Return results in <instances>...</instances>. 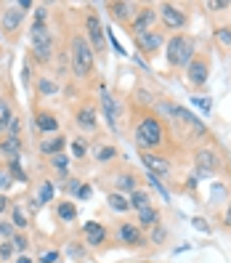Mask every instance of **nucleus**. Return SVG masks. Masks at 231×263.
Returning <instances> with one entry per match:
<instances>
[{"mask_svg":"<svg viewBox=\"0 0 231 263\" xmlns=\"http://www.w3.org/2000/svg\"><path fill=\"white\" fill-rule=\"evenodd\" d=\"M69 53H72V72H74L77 80H85V77H90V72H93V64H96V53H93V48L88 45L85 35L77 32V35L72 37Z\"/></svg>","mask_w":231,"mask_h":263,"instance_id":"1","label":"nucleus"},{"mask_svg":"<svg viewBox=\"0 0 231 263\" xmlns=\"http://www.w3.org/2000/svg\"><path fill=\"white\" fill-rule=\"evenodd\" d=\"M133 138H136V144L141 146L144 152H151V149H157L162 141H165V130H162V122L157 117H141L138 120V125L133 130Z\"/></svg>","mask_w":231,"mask_h":263,"instance_id":"2","label":"nucleus"},{"mask_svg":"<svg viewBox=\"0 0 231 263\" xmlns=\"http://www.w3.org/2000/svg\"><path fill=\"white\" fill-rule=\"evenodd\" d=\"M165 59L170 67H189L194 59V40L186 35H173L165 45Z\"/></svg>","mask_w":231,"mask_h":263,"instance_id":"3","label":"nucleus"},{"mask_svg":"<svg viewBox=\"0 0 231 263\" xmlns=\"http://www.w3.org/2000/svg\"><path fill=\"white\" fill-rule=\"evenodd\" d=\"M29 37H32V53H35V59L43 61V64H48V61L53 59V37L48 32V27H45V24H32Z\"/></svg>","mask_w":231,"mask_h":263,"instance_id":"4","label":"nucleus"},{"mask_svg":"<svg viewBox=\"0 0 231 263\" xmlns=\"http://www.w3.org/2000/svg\"><path fill=\"white\" fill-rule=\"evenodd\" d=\"M104 32H106V29H104L101 19L96 16V13H88V16H85V40H88L90 48H93V53H101L106 48Z\"/></svg>","mask_w":231,"mask_h":263,"instance_id":"5","label":"nucleus"},{"mask_svg":"<svg viewBox=\"0 0 231 263\" xmlns=\"http://www.w3.org/2000/svg\"><path fill=\"white\" fill-rule=\"evenodd\" d=\"M207 74H210V64H207V59L202 56H194L191 59V64L186 67V80L191 88H202L207 83Z\"/></svg>","mask_w":231,"mask_h":263,"instance_id":"6","label":"nucleus"},{"mask_svg":"<svg viewBox=\"0 0 231 263\" xmlns=\"http://www.w3.org/2000/svg\"><path fill=\"white\" fill-rule=\"evenodd\" d=\"M160 19H162V24L167 27V29H183L186 27V13H183L178 6H173V3H162L160 6Z\"/></svg>","mask_w":231,"mask_h":263,"instance_id":"7","label":"nucleus"},{"mask_svg":"<svg viewBox=\"0 0 231 263\" xmlns=\"http://www.w3.org/2000/svg\"><path fill=\"white\" fill-rule=\"evenodd\" d=\"M24 16H27V11H22L19 6L6 8V11H3V19H0V27H3V32H6L8 37H13V35L19 32V27H22Z\"/></svg>","mask_w":231,"mask_h":263,"instance_id":"8","label":"nucleus"},{"mask_svg":"<svg viewBox=\"0 0 231 263\" xmlns=\"http://www.w3.org/2000/svg\"><path fill=\"white\" fill-rule=\"evenodd\" d=\"M194 165H197V170L202 176H213L215 170L221 167V160H218V154H215L213 149H199L194 154Z\"/></svg>","mask_w":231,"mask_h":263,"instance_id":"9","label":"nucleus"},{"mask_svg":"<svg viewBox=\"0 0 231 263\" xmlns=\"http://www.w3.org/2000/svg\"><path fill=\"white\" fill-rule=\"evenodd\" d=\"M136 45H138V51L151 56V53H157L162 45H165V37L162 32H154V29H149V32H141V35H136Z\"/></svg>","mask_w":231,"mask_h":263,"instance_id":"10","label":"nucleus"},{"mask_svg":"<svg viewBox=\"0 0 231 263\" xmlns=\"http://www.w3.org/2000/svg\"><path fill=\"white\" fill-rule=\"evenodd\" d=\"M99 104H101V112H104V117H106V125H109L112 130H117L120 106L114 104V96H112L106 88H101V93H99Z\"/></svg>","mask_w":231,"mask_h":263,"instance_id":"11","label":"nucleus"},{"mask_svg":"<svg viewBox=\"0 0 231 263\" xmlns=\"http://www.w3.org/2000/svg\"><path fill=\"white\" fill-rule=\"evenodd\" d=\"M117 239H120V245H128V247H141V245L146 242V239H144V231L138 229L136 223H120Z\"/></svg>","mask_w":231,"mask_h":263,"instance_id":"12","label":"nucleus"},{"mask_svg":"<svg viewBox=\"0 0 231 263\" xmlns=\"http://www.w3.org/2000/svg\"><path fill=\"white\" fill-rule=\"evenodd\" d=\"M141 162L146 165V170H149L151 176H167V173H170V160L162 157V154L144 152V154H141Z\"/></svg>","mask_w":231,"mask_h":263,"instance_id":"13","label":"nucleus"},{"mask_svg":"<svg viewBox=\"0 0 231 263\" xmlns=\"http://www.w3.org/2000/svg\"><path fill=\"white\" fill-rule=\"evenodd\" d=\"M154 19H157V11H154V8H141V11H136V16H133V22H130V32H133V35L149 32V27L154 24Z\"/></svg>","mask_w":231,"mask_h":263,"instance_id":"14","label":"nucleus"},{"mask_svg":"<svg viewBox=\"0 0 231 263\" xmlns=\"http://www.w3.org/2000/svg\"><path fill=\"white\" fill-rule=\"evenodd\" d=\"M83 234H85V245H90V247H101L106 242V229L99 221L83 223Z\"/></svg>","mask_w":231,"mask_h":263,"instance_id":"15","label":"nucleus"},{"mask_svg":"<svg viewBox=\"0 0 231 263\" xmlns=\"http://www.w3.org/2000/svg\"><path fill=\"white\" fill-rule=\"evenodd\" d=\"M74 122L80 125L83 130H96V125H99V120H96V109L93 106H80L77 109V117H74Z\"/></svg>","mask_w":231,"mask_h":263,"instance_id":"16","label":"nucleus"},{"mask_svg":"<svg viewBox=\"0 0 231 263\" xmlns=\"http://www.w3.org/2000/svg\"><path fill=\"white\" fill-rule=\"evenodd\" d=\"M157 223H160V210L154 208V205L138 210V229H141V231H149V229H154Z\"/></svg>","mask_w":231,"mask_h":263,"instance_id":"17","label":"nucleus"},{"mask_svg":"<svg viewBox=\"0 0 231 263\" xmlns=\"http://www.w3.org/2000/svg\"><path fill=\"white\" fill-rule=\"evenodd\" d=\"M64 146H67V138H64V136H59V133H53L51 138L40 141V152H43V154H48V157H53V154H61V152H64Z\"/></svg>","mask_w":231,"mask_h":263,"instance_id":"18","label":"nucleus"},{"mask_svg":"<svg viewBox=\"0 0 231 263\" xmlns=\"http://www.w3.org/2000/svg\"><path fill=\"white\" fill-rule=\"evenodd\" d=\"M138 189V181H136V176L133 173H117L114 176V192H120V194H133Z\"/></svg>","mask_w":231,"mask_h":263,"instance_id":"19","label":"nucleus"},{"mask_svg":"<svg viewBox=\"0 0 231 263\" xmlns=\"http://www.w3.org/2000/svg\"><path fill=\"white\" fill-rule=\"evenodd\" d=\"M106 8L112 11V16H114V19L125 22V24H130L133 16H136V6H133V3H109Z\"/></svg>","mask_w":231,"mask_h":263,"instance_id":"20","label":"nucleus"},{"mask_svg":"<svg viewBox=\"0 0 231 263\" xmlns=\"http://www.w3.org/2000/svg\"><path fill=\"white\" fill-rule=\"evenodd\" d=\"M0 154H6L8 160H16L22 154V138L19 136H6L0 141Z\"/></svg>","mask_w":231,"mask_h":263,"instance_id":"21","label":"nucleus"},{"mask_svg":"<svg viewBox=\"0 0 231 263\" xmlns=\"http://www.w3.org/2000/svg\"><path fill=\"white\" fill-rule=\"evenodd\" d=\"M35 125H37V130H43V133H56V130H59V120H56L51 112H37Z\"/></svg>","mask_w":231,"mask_h":263,"instance_id":"22","label":"nucleus"},{"mask_svg":"<svg viewBox=\"0 0 231 263\" xmlns=\"http://www.w3.org/2000/svg\"><path fill=\"white\" fill-rule=\"evenodd\" d=\"M106 205H109L114 213H128L130 210V202H128V197L125 194H120V192H112V194H106Z\"/></svg>","mask_w":231,"mask_h":263,"instance_id":"23","label":"nucleus"},{"mask_svg":"<svg viewBox=\"0 0 231 263\" xmlns=\"http://www.w3.org/2000/svg\"><path fill=\"white\" fill-rule=\"evenodd\" d=\"M128 202H130L133 210H144V208L151 205V197H149V192H144V189H136L133 194H128Z\"/></svg>","mask_w":231,"mask_h":263,"instance_id":"24","label":"nucleus"},{"mask_svg":"<svg viewBox=\"0 0 231 263\" xmlns=\"http://www.w3.org/2000/svg\"><path fill=\"white\" fill-rule=\"evenodd\" d=\"M11 226L16 229V231H24L29 226V218H27V213L19 208V205H11Z\"/></svg>","mask_w":231,"mask_h":263,"instance_id":"25","label":"nucleus"},{"mask_svg":"<svg viewBox=\"0 0 231 263\" xmlns=\"http://www.w3.org/2000/svg\"><path fill=\"white\" fill-rule=\"evenodd\" d=\"M56 215L64 223H72L74 218H77V208H74V202H59L56 205Z\"/></svg>","mask_w":231,"mask_h":263,"instance_id":"26","label":"nucleus"},{"mask_svg":"<svg viewBox=\"0 0 231 263\" xmlns=\"http://www.w3.org/2000/svg\"><path fill=\"white\" fill-rule=\"evenodd\" d=\"M11 120H13V109H11V104H8L6 99H0V130H8Z\"/></svg>","mask_w":231,"mask_h":263,"instance_id":"27","label":"nucleus"},{"mask_svg":"<svg viewBox=\"0 0 231 263\" xmlns=\"http://www.w3.org/2000/svg\"><path fill=\"white\" fill-rule=\"evenodd\" d=\"M37 90L43 96H56L59 93V83L51 80V77H40V80H37Z\"/></svg>","mask_w":231,"mask_h":263,"instance_id":"28","label":"nucleus"},{"mask_svg":"<svg viewBox=\"0 0 231 263\" xmlns=\"http://www.w3.org/2000/svg\"><path fill=\"white\" fill-rule=\"evenodd\" d=\"M6 170H8V176L13 178V183H16V181L24 183V181H27V173H24V167L19 165V157H16V160H8V167H6Z\"/></svg>","mask_w":231,"mask_h":263,"instance_id":"29","label":"nucleus"},{"mask_svg":"<svg viewBox=\"0 0 231 263\" xmlns=\"http://www.w3.org/2000/svg\"><path fill=\"white\" fill-rule=\"evenodd\" d=\"M167 239V226L165 223H157L154 229H149V242L151 245H165Z\"/></svg>","mask_w":231,"mask_h":263,"instance_id":"30","label":"nucleus"},{"mask_svg":"<svg viewBox=\"0 0 231 263\" xmlns=\"http://www.w3.org/2000/svg\"><path fill=\"white\" fill-rule=\"evenodd\" d=\"M114 157H117V149H114V146H99V149H96V160H99L101 165L112 162Z\"/></svg>","mask_w":231,"mask_h":263,"instance_id":"31","label":"nucleus"},{"mask_svg":"<svg viewBox=\"0 0 231 263\" xmlns=\"http://www.w3.org/2000/svg\"><path fill=\"white\" fill-rule=\"evenodd\" d=\"M37 197H40V205L51 202V199H53V183L51 181H43L40 189H37Z\"/></svg>","mask_w":231,"mask_h":263,"instance_id":"32","label":"nucleus"},{"mask_svg":"<svg viewBox=\"0 0 231 263\" xmlns=\"http://www.w3.org/2000/svg\"><path fill=\"white\" fill-rule=\"evenodd\" d=\"M11 245H13V250H16V253H24L27 247H29V239H27V234H24V231H22V234L16 231V234L11 237Z\"/></svg>","mask_w":231,"mask_h":263,"instance_id":"33","label":"nucleus"},{"mask_svg":"<svg viewBox=\"0 0 231 263\" xmlns=\"http://www.w3.org/2000/svg\"><path fill=\"white\" fill-rule=\"evenodd\" d=\"M215 40H218L223 48H231V27H218L215 29Z\"/></svg>","mask_w":231,"mask_h":263,"instance_id":"34","label":"nucleus"},{"mask_svg":"<svg viewBox=\"0 0 231 263\" xmlns=\"http://www.w3.org/2000/svg\"><path fill=\"white\" fill-rule=\"evenodd\" d=\"M51 165L59 170V173H67V167H69V157H67L64 152H61V154H53V157H51Z\"/></svg>","mask_w":231,"mask_h":263,"instance_id":"35","label":"nucleus"},{"mask_svg":"<svg viewBox=\"0 0 231 263\" xmlns=\"http://www.w3.org/2000/svg\"><path fill=\"white\" fill-rule=\"evenodd\" d=\"M13 234H16V229L11 226V221H3V218H0V239H3V242H11Z\"/></svg>","mask_w":231,"mask_h":263,"instance_id":"36","label":"nucleus"},{"mask_svg":"<svg viewBox=\"0 0 231 263\" xmlns=\"http://www.w3.org/2000/svg\"><path fill=\"white\" fill-rule=\"evenodd\" d=\"M13 186V178L8 176V170H0V194H6Z\"/></svg>","mask_w":231,"mask_h":263,"instance_id":"37","label":"nucleus"},{"mask_svg":"<svg viewBox=\"0 0 231 263\" xmlns=\"http://www.w3.org/2000/svg\"><path fill=\"white\" fill-rule=\"evenodd\" d=\"M13 253H16V250H13L11 242H0V260H11Z\"/></svg>","mask_w":231,"mask_h":263,"instance_id":"38","label":"nucleus"},{"mask_svg":"<svg viewBox=\"0 0 231 263\" xmlns=\"http://www.w3.org/2000/svg\"><path fill=\"white\" fill-rule=\"evenodd\" d=\"M72 152H74V157L80 160V157H85V152H88V144L83 141V138H77V141L72 144Z\"/></svg>","mask_w":231,"mask_h":263,"instance_id":"39","label":"nucleus"},{"mask_svg":"<svg viewBox=\"0 0 231 263\" xmlns=\"http://www.w3.org/2000/svg\"><path fill=\"white\" fill-rule=\"evenodd\" d=\"M59 260V250H45L40 253V263H56Z\"/></svg>","mask_w":231,"mask_h":263,"instance_id":"40","label":"nucleus"},{"mask_svg":"<svg viewBox=\"0 0 231 263\" xmlns=\"http://www.w3.org/2000/svg\"><path fill=\"white\" fill-rule=\"evenodd\" d=\"M45 19H48V8L37 6V8H35V24H45Z\"/></svg>","mask_w":231,"mask_h":263,"instance_id":"41","label":"nucleus"},{"mask_svg":"<svg viewBox=\"0 0 231 263\" xmlns=\"http://www.w3.org/2000/svg\"><path fill=\"white\" fill-rule=\"evenodd\" d=\"M19 130H22V120L13 115V120H11V125H8V136H19Z\"/></svg>","mask_w":231,"mask_h":263,"instance_id":"42","label":"nucleus"},{"mask_svg":"<svg viewBox=\"0 0 231 263\" xmlns=\"http://www.w3.org/2000/svg\"><path fill=\"white\" fill-rule=\"evenodd\" d=\"M228 6H231L228 0H210V3H207L210 11H223V8H228Z\"/></svg>","mask_w":231,"mask_h":263,"instance_id":"43","label":"nucleus"},{"mask_svg":"<svg viewBox=\"0 0 231 263\" xmlns=\"http://www.w3.org/2000/svg\"><path fill=\"white\" fill-rule=\"evenodd\" d=\"M191 104H197L199 109H202L205 115H210V109H213V104L207 101V99H191Z\"/></svg>","mask_w":231,"mask_h":263,"instance_id":"44","label":"nucleus"},{"mask_svg":"<svg viewBox=\"0 0 231 263\" xmlns=\"http://www.w3.org/2000/svg\"><path fill=\"white\" fill-rule=\"evenodd\" d=\"M90 194H93V189H90L88 183H80V189H77V199H90Z\"/></svg>","mask_w":231,"mask_h":263,"instance_id":"45","label":"nucleus"},{"mask_svg":"<svg viewBox=\"0 0 231 263\" xmlns=\"http://www.w3.org/2000/svg\"><path fill=\"white\" fill-rule=\"evenodd\" d=\"M8 210H11V199H8L6 194H0V215L8 213Z\"/></svg>","mask_w":231,"mask_h":263,"instance_id":"46","label":"nucleus"},{"mask_svg":"<svg viewBox=\"0 0 231 263\" xmlns=\"http://www.w3.org/2000/svg\"><path fill=\"white\" fill-rule=\"evenodd\" d=\"M191 223H194V226H197L199 231H205V234H207V231H210V226H207V221H205V218H194Z\"/></svg>","mask_w":231,"mask_h":263,"instance_id":"47","label":"nucleus"},{"mask_svg":"<svg viewBox=\"0 0 231 263\" xmlns=\"http://www.w3.org/2000/svg\"><path fill=\"white\" fill-rule=\"evenodd\" d=\"M67 189L77 194V189H80V181H77V178H69V183H67Z\"/></svg>","mask_w":231,"mask_h":263,"instance_id":"48","label":"nucleus"},{"mask_svg":"<svg viewBox=\"0 0 231 263\" xmlns=\"http://www.w3.org/2000/svg\"><path fill=\"white\" fill-rule=\"evenodd\" d=\"M223 223H226V226L231 229V205L226 208V215H223Z\"/></svg>","mask_w":231,"mask_h":263,"instance_id":"49","label":"nucleus"},{"mask_svg":"<svg viewBox=\"0 0 231 263\" xmlns=\"http://www.w3.org/2000/svg\"><path fill=\"white\" fill-rule=\"evenodd\" d=\"M16 263H32V258H27V255H19V258H16Z\"/></svg>","mask_w":231,"mask_h":263,"instance_id":"50","label":"nucleus"}]
</instances>
